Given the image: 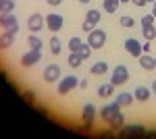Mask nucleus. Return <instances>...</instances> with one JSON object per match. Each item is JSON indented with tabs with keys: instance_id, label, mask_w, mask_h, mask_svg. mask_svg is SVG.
<instances>
[{
	"instance_id": "1",
	"label": "nucleus",
	"mask_w": 156,
	"mask_h": 139,
	"mask_svg": "<svg viewBox=\"0 0 156 139\" xmlns=\"http://www.w3.org/2000/svg\"><path fill=\"white\" fill-rule=\"evenodd\" d=\"M104 42H106V31H104V29H96V27H94V29L87 33V44L92 48H102Z\"/></svg>"
},
{
	"instance_id": "2",
	"label": "nucleus",
	"mask_w": 156,
	"mask_h": 139,
	"mask_svg": "<svg viewBox=\"0 0 156 139\" xmlns=\"http://www.w3.org/2000/svg\"><path fill=\"white\" fill-rule=\"evenodd\" d=\"M129 81V71L125 64H117L115 71H112V77H110V83L112 85H123V83Z\"/></svg>"
},
{
	"instance_id": "3",
	"label": "nucleus",
	"mask_w": 156,
	"mask_h": 139,
	"mask_svg": "<svg viewBox=\"0 0 156 139\" xmlns=\"http://www.w3.org/2000/svg\"><path fill=\"white\" fill-rule=\"evenodd\" d=\"M79 85V79L75 77V75H69V77H62L58 81V93L60 96H67V93L71 92V89H75Z\"/></svg>"
},
{
	"instance_id": "4",
	"label": "nucleus",
	"mask_w": 156,
	"mask_h": 139,
	"mask_svg": "<svg viewBox=\"0 0 156 139\" xmlns=\"http://www.w3.org/2000/svg\"><path fill=\"white\" fill-rule=\"evenodd\" d=\"M119 133L121 137H142V135H146V129L142 125H123Z\"/></svg>"
},
{
	"instance_id": "5",
	"label": "nucleus",
	"mask_w": 156,
	"mask_h": 139,
	"mask_svg": "<svg viewBox=\"0 0 156 139\" xmlns=\"http://www.w3.org/2000/svg\"><path fill=\"white\" fill-rule=\"evenodd\" d=\"M42 60V50H29V52H25L23 56H21V64L23 67H34V64H37Z\"/></svg>"
},
{
	"instance_id": "6",
	"label": "nucleus",
	"mask_w": 156,
	"mask_h": 139,
	"mask_svg": "<svg viewBox=\"0 0 156 139\" xmlns=\"http://www.w3.org/2000/svg\"><path fill=\"white\" fill-rule=\"evenodd\" d=\"M0 23H2V29L4 31H9V33H17L19 31V23H17V19H15V15H2V19H0Z\"/></svg>"
},
{
	"instance_id": "7",
	"label": "nucleus",
	"mask_w": 156,
	"mask_h": 139,
	"mask_svg": "<svg viewBox=\"0 0 156 139\" xmlns=\"http://www.w3.org/2000/svg\"><path fill=\"white\" fill-rule=\"evenodd\" d=\"M81 116H83V127L92 129V123H94V118H96V106L94 104H85Z\"/></svg>"
},
{
	"instance_id": "8",
	"label": "nucleus",
	"mask_w": 156,
	"mask_h": 139,
	"mask_svg": "<svg viewBox=\"0 0 156 139\" xmlns=\"http://www.w3.org/2000/svg\"><path fill=\"white\" fill-rule=\"evenodd\" d=\"M60 79V67L58 64H48L44 71V81L46 83H56Z\"/></svg>"
},
{
	"instance_id": "9",
	"label": "nucleus",
	"mask_w": 156,
	"mask_h": 139,
	"mask_svg": "<svg viewBox=\"0 0 156 139\" xmlns=\"http://www.w3.org/2000/svg\"><path fill=\"white\" fill-rule=\"evenodd\" d=\"M46 25V19L40 15V12H36V15H31L29 17V21H27V27H29V31H42V27Z\"/></svg>"
},
{
	"instance_id": "10",
	"label": "nucleus",
	"mask_w": 156,
	"mask_h": 139,
	"mask_svg": "<svg viewBox=\"0 0 156 139\" xmlns=\"http://www.w3.org/2000/svg\"><path fill=\"white\" fill-rule=\"evenodd\" d=\"M119 112H121V104H119V102H112V104H106L104 108H102V110H100V116H102V118H104V120L108 123L112 116L119 114Z\"/></svg>"
},
{
	"instance_id": "11",
	"label": "nucleus",
	"mask_w": 156,
	"mask_h": 139,
	"mask_svg": "<svg viewBox=\"0 0 156 139\" xmlns=\"http://www.w3.org/2000/svg\"><path fill=\"white\" fill-rule=\"evenodd\" d=\"M125 50L131 54V56L140 58L144 52H142V46H140V42L137 40H133V37H129V40H125Z\"/></svg>"
},
{
	"instance_id": "12",
	"label": "nucleus",
	"mask_w": 156,
	"mask_h": 139,
	"mask_svg": "<svg viewBox=\"0 0 156 139\" xmlns=\"http://www.w3.org/2000/svg\"><path fill=\"white\" fill-rule=\"evenodd\" d=\"M46 25H48L50 31H58L60 27H62V15H56V12H52L46 17Z\"/></svg>"
},
{
	"instance_id": "13",
	"label": "nucleus",
	"mask_w": 156,
	"mask_h": 139,
	"mask_svg": "<svg viewBox=\"0 0 156 139\" xmlns=\"http://www.w3.org/2000/svg\"><path fill=\"white\" fill-rule=\"evenodd\" d=\"M140 64H142L144 71H152V69H156V58H152L150 54H142L140 56Z\"/></svg>"
},
{
	"instance_id": "14",
	"label": "nucleus",
	"mask_w": 156,
	"mask_h": 139,
	"mask_svg": "<svg viewBox=\"0 0 156 139\" xmlns=\"http://www.w3.org/2000/svg\"><path fill=\"white\" fill-rule=\"evenodd\" d=\"M133 98L140 100V102H146V100L150 98V89L144 87V85H137V89H135V93H133Z\"/></svg>"
},
{
	"instance_id": "15",
	"label": "nucleus",
	"mask_w": 156,
	"mask_h": 139,
	"mask_svg": "<svg viewBox=\"0 0 156 139\" xmlns=\"http://www.w3.org/2000/svg\"><path fill=\"white\" fill-rule=\"evenodd\" d=\"M108 125H110V129H112V131H119L121 127H123V125H125V120H123V114H115L112 116V118H110V120H108Z\"/></svg>"
},
{
	"instance_id": "16",
	"label": "nucleus",
	"mask_w": 156,
	"mask_h": 139,
	"mask_svg": "<svg viewBox=\"0 0 156 139\" xmlns=\"http://www.w3.org/2000/svg\"><path fill=\"white\" fill-rule=\"evenodd\" d=\"M112 92H115V85L112 83H104V85L98 87V96L100 98H108V96H112Z\"/></svg>"
},
{
	"instance_id": "17",
	"label": "nucleus",
	"mask_w": 156,
	"mask_h": 139,
	"mask_svg": "<svg viewBox=\"0 0 156 139\" xmlns=\"http://www.w3.org/2000/svg\"><path fill=\"white\" fill-rule=\"evenodd\" d=\"M92 75H104L108 71V64L104 62V60H100V62H96V64H92Z\"/></svg>"
},
{
	"instance_id": "18",
	"label": "nucleus",
	"mask_w": 156,
	"mask_h": 139,
	"mask_svg": "<svg viewBox=\"0 0 156 139\" xmlns=\"http://www.w3.org/2000/svg\"><path fill=\"white\" fill-rule=\"evenodd\" d=\"M12 37H15L12 33L2 31V37H0V48H4V50H6V48H11L12 46Z\"/></svg>"
},
{
	"instance_id": "19",
	"label": "nucleus",
	"mask_w": 156,
	"mask_h": 139,
	"mask_svg": "<svg viewBox=\"0 0 156 139\" xmlns=\"http://www.w3.org/2000/svg\"><path fill=\"white\" fill-rule=\"evenodd\" d=\"M60 50H62L60 40L56 37V35H52V37H50V52H52V54H60Z\"/></svg>"
},
{
	"instance_id": "20",
	"label": "nucleus",
	"mask_w": 156,
	"mask_h": 139,
	"mask_svg": "<svg viewBox=\"0 0 156 139\" xmlns=\"http://www.w3.org/2000/svg\"><path fill=\"white\" fill-rule=\"evenodd\" d=\"M81 54L79 52H71L69 54V67H73V69H77V67H81Z\"/></svg>"
},
{
	"instance_id": "21",
	"label": "nucleus",
	"mask_w": 156,
	"mask_h": 139,
	"mask_svg": "<svg viewBox=\"0 0 156 139\" xmlns=\"http://www.w3.org/2000/svg\"><path fill=\"white\" fill-rule=\"evenodd\" d=\"M119 0H104L102 2V6H104V11L106 12H117V9H119Z\"/></svg>"
},
{
	"instance_id": "22",
	"label": "nucleus",
	"mask_w": 156,
	"mask_h": 139,
	"mask_svg": "<svg viewBox=\"0 0 156 139\" xmlns=\"http://www.w3.org/2000/svg\"><path fill=\"white\" fill-rule=\"evenodd\" d=\"M117 102H119L121 106H129L133 102V96H131V93H127V92H123V93L117 96Z\"/></svg>"
},
{
	"instance_id": "23",
	"label": "nucleus",
	"mask_w": 156,
	"mask_h": 139,
	"mask_svg": "<svg viewBox=\"0 0 156 139\" xmlns=\"http://www.w3.org/2000/svg\"><path fill=\"white\" fill-rule=\"evenodd\" d=\"M12 9H15V2L12 0H0V12L2 15H9Z\"/></svg>"
},
{
	"instance_id": "24",
	"label": "nucleus",
	"mask_w": 156,
	"mask_h": 139,
	"mask_svg": "<svg viewBox=\"0 0 156 139\" xmlns=\"http://www.w3.org/2000/svg\"><path fill=\"white\" fill-rule=\"evenodd\" d=\"M100 17H102V15H100V11H96V9H92V11H90L87 15H85V21H90L92 25H96L98 21H100Z\"/></svg>"
},
{
	"instance_id": "25",
	"label": "nucleus",
	"mask_w": 156,
	"mask_h": 139,
	"mask_svg": "<svg viewBox=\"0 0 156 139\" xmlns=\"http://www.w3.org/2000/svg\"><path fill=\"white\" fill-rule=\"evenodd\" d=\"M27 44H29V48H34V50H40V48H42V40H40L36 33H31L27 37Z\"/></svg>"
},
{
	"instance_id": "26",
	"label": "nucleus",
	"mask_w": 156,
	"mask_h": 139,
	"mask_svg": "<svg viewBox=\"0 0 156 139\" xmlns=\"http://www.w3.org/2000/svg\"><path fill=\"white\" fill-rule=\"evenodd\" d=\"M77 52H79V54H81V58L85 60V58H90V54H92V46L85 42V44H81V46H79V50H77Z\"/></svg>"
},
{
	"instance_id": "27",
	"label": "nucleus",
	"mask_w": 156,
	"mask_h": 139,
	"mask_svg": "<svg viewBox=\"0 0 156 139\" xmlns=\"http://www.w3.org/2000/svg\"><path fill=\"white\" fill-rule=\"evenodd\" d=\"M144 29V37L148 40V42H152L156 37V29H154V25H150V27H142Z\"/></svg>"
},
{
	"instance_id": "28",
	"label": "nucleus",
	"mask_w": 156,
	"mask_h": 139,
	"mask_svg": "<svg viewBox=\"0 0 156 139\" xmlns=\"http://www.w3.org/2000/svg\"><path fill=\"white\" fill-rule=\"evenodd\" d=\"M81 44H83V42H81L77 35H75V37H71V40H69V50H71V52H77Z\"/></svg>"
},
{
	"instance_id": "29",
	"label": "nucleus",
	"mask_w": 156,
	"mask_h": 139,
	"mask_svg": "<svg viewBox=\"0 0 156 139\" xmlns=\"http://www.w3.org/2000/svg\"><path fill=\"white\" fill-rule=\"evenodd\" d=\"M150 25H154V15H146V17H142V27H150Z\"/></svg>"
},
{
	"instance_id": "30",
	"label": "nucleus",
	"mask_w": 156,
	"mask_h": 139,
	"mask_svg": "<svg viewBox=\"0 0 156 139\" xmlns=\"http://www.w3.org/2000/svg\"><path fill=\"white\" fill-rule=\"evenodd\" d=\"M121 25H123V27H133L135 21H133L131 17H127V15H125V17H121Z\"/></svg>"
},
{
	"instance_id": "31",
	"label": "nucleus",
	"mask_w": 156,
	"mask_h": 139,
	"mask_svg": "<svg viewBox=\"0 0 156 139\" xmlns=\"http://www.w3.org/2000/svg\"><path fill=\"white\" fill-rule=\"evenodd\" d=\"M21 98H23L27 104H31V102H34V92H31V89H27V92H23V96H21Z\"/></svg>"
},
{
	"instance_id": "32",
	"label": "nucleus",
	"mask_w": 156,
	"mask_h": 139,
	"mask_svg": "<svg viewBox=\"0 0 156 139\" xmlns=\"http://www.w3.org/2000/svg\"><path fill=\"white\" fill-rule=\"evenodd\" d=\"M81 29H83L85 33H90V31H92V29H94V25L90 23V21H83V23H81Z\"/></svg>"
},
{
	"instance_id": "33",
	"label": "nucleus",
	"mask_w": 156,
	"mask_h": 139,
	"mask_svg": "<svg viewBox=\"0 0 156 139\" xmlns=\"http://www.w3.org/2000/svg\"><path fill=\"white\" fill-rule=\"evenodd\" d=\"M131 2L137 6V9H142V6H146V4H148V0H131Z\"/></svg>"
},
{
	"instance_id": "34",
	"label": "nucleus",
	"mask_w": 156,
	"mask_h": 139,
	"mask_svg": "<svg viewBox=\"0 0 156 139\" xmlns=\"http://www.w3.org/2000/svg\"><path fill=\"white\" fill-rule=\"evenodd\" d=\"M150 50H152V46H150V42L146 40V44H144V46H142V52H144V54H148Z\"/></svg>"
},
{
	"instance_id": "35",
	"label": "nucleus",
	"mask_w": 156,
	"mask_h": 139,
	"mask_svg": "<svg viewBox=\"0 0 156 139\" xmlns=\"http://www.w3.org/2000/svg\"><path fill=\"white\" fill-rule=\"evenodd\" d=\"M87 85H90V83H87V79H79V87H81V89H85Z\"/></svg>"
},
{
	"instance_id": "36",
	"label": "nucleus",
	"mask_w": 156,
	"mask_h": 139,
	"mask_svg": "<svg viewBox=\"0 0 156 139\" xmlns=\"http://www.w3.org/2000/svg\"><path fill=\"white\" fill-rule=\"evenodd\" d=\"M46 2H48L50 6H58V4L62 2V0H46Z\"/></svg>"
},
{
	"instance_id": "37",
	"label": "nucleus",
	"mask_w": 156,
	"mask_h": 139,
	"mask_svg": "<svg viewBox=\"0 0 156 139\" xmlns=\"http://www.w3.org/2000/svg\"><path fill=\"white\" fill-rule=\"evenodd\" d=\"M146 135H148V137H156V131H148Z\"/></svg>"
},
{
	"instance_id": "38",
	"label": "nucleus",
	"mask_w": 156,
	"mask_h": 139,
	"mask_svg": "<svg viewBox=\"0 0 156 139\" xmlns=\"http://www.w3.org/2000/svg\"><path fill=\"white\" fill-rule=\"evenodd\" d=\"M152 92L156 93V79H154V83H152Z\"/></svg>"
},
{
	"instance_id": "39",
	"label": "nucleus",
	"mask_w": 156,
	"mask_h": 139,
	"mask_svg": "<svg viewBox=\"0 0 156 139\" xmlns=\"http://www.w3.org/2000/svg\"><path fill=\"white\" fill-rule=\"evenodd\" d=\"M152 15H154V19H156V2H154V11H152Z\"/></svg>"
},
{
	"instance_id": "40",
	"label": "nucleus",
	"mask_w": 156,
	"mask_h": 139,
	"mask_svg": "<svg viewBox=\"0 0 156 139\" xmlns=\"http://www.w3.org/2000/svg\"><path fill=\"white\" fill-rule=\"evenodd\" d=\"M79 2H83V4H87V2H90V0H79Z\"/></svg>"
},
{
	"instance_id": "41",
	"label": "nucleus",
	"mask_w": 156,
	"mask_h": 139,
	"mask_svg": "<svg viewBox=\"0 0 156 139\" xmlns=\"http://www.w3.org/2000/svg\"><path fill=\"white\" fill-rule=\"evenodd\" d=\"M119 2H131V0H119Z\"/></svg>"
},
{
	"instance_id": "42",
	"label": "nucleus",
	"mask_w": 156,
	"mask_h": 139,
	"mask_svg": "<svg viewBox=\"0 0 156 139\" xmlns=\"http://www.w3.org/2000/svg\"><path fill=\"white\" fill-rule=\"evenodd\" d=\"M148 2H152V4H154V2H156V0H148Z\"/></svg>"
}]
</instances>
